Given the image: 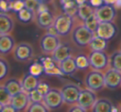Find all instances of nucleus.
Instances as JSON below:
<instances>
[{"instance_id": "nucleus-1", "label": "nucleus", "mask_w": 121, "mask_h": 112, "mask_svg": "<svg viewBox=\"0 0 121 112\" xmlns=\"http://www.w3.org/2000/svg\"><path fill=\"white\" fill-rule=\"evenodd\" d=\"M95 36V32L91 31L85 25H79L72 31V40L78 47H84L89 45Z\"/></svg>"}, {"instance_id": "nucleus-2", "label": "nucleus", "mask_w": 121, "mask_h": 112, "mask_svg": "<svg viewBox=\"0 0 121 112\" xmlns=\"http://www.w3.org/2000/svg\"><path fill=\"white\" fill-rule=\"evenodd\" d=\"M74 18L72 16L63 13L54 19L53 26L58 36H66L72 30Z\"/></svg>"}, {"instance_id": "nucleus-3", "label": "nucleus", "mask_w": 121, "mask_h": 112, "mask_svg": "<svg viewBox=\"0 0 121 112\" xmlns=\"http://www.w3.org/2000/svg\"><path fill=\"white\" fill-rule=\"evenodd\" d=\"M86 87L93 91H99L104 86V75L101 71L92 70L86 75L85 79Z\"/></svg>"}, {"instance_id": "nucleus-4", "label": "nucleus", "mask_w": 121, "mask_h": 112, "mask_svg": "<svg viewBox=\"0 0 121 112\" xmlns=\"http://www.w3.org/2000/svg\"><path fill=\"white\" fill-rule=\"evenodd\" d=\"M88 57L90 67L93 70L102 71L109 66V57L104 51H92Z\"/></svg>"}, {"instance_id": "nucleus-5", "label": "nucleus", "mask_w": 121, "mask_h": 112, "mask_svg": "<svg viewBox=\"0 0 121 112\" xmlns=\"http://www.w3.org/2000/svg\"><path fill=\"white\" fill-rule=\"evenodd\" d=\"M43 102L49 110H56L63 104V98L60 90L57 88H51L43 96Z\"/></svg>"}, {"instance_id": "nucleus-6", "label": "nucleus", "mask_w": 121, "mask_h": 112, "mask_svg": "<svg viewBox=\"0 0 121 112\" xmlns=\"http://www.w3.org/2000/svg\"><path fill=\"white\" fill-rule=\"evenodd\" d=\"M95 15L99 22H113L116 17V8L112 4H104L95 9Z\"/></svg>"}, {"instance_id": "nucleus-7", "label": "nucleus", "mask_w": 121, "mask_h": 112, "mask_svg": "<svg viewBox=\"0 0 121 112\" xmlns=\"http://www.w3.org/2000/svg\"><path fill=\"white\" fill-rule=\"evenodd\" d=\"M60 44L58 35L47 32L42 37L40 47L42 51L46 54H52Z\"/></svg>"}, {"instance_id": "nucleus-8", "label": "nucleus", "mask_w": 121, "mask_h": 112, "mask_svg": "<svg viewBox=\"0 0 121 112\" xmlns=\"http://www.w3.org/2000/svg\"><path fill=\"white\" fill-rule=\"evenodd\" d=\"M63 101L69 105L77 103L81 88L76 84H66L60 90Z\"/></svg>"}, {"instance_id": "nucleus-9", "label": "nucleus", "mask_w": 121, "mask_h": 112, "mask_svg": "<svg viewBox=\"0 0 121 112\" xmlns=\"http://www.w3.org/2000/svg\"><path fill=\"white\" fill-rule=\"evenodd\" d=\"M117 32H118V28L114 22H99L95 34L96 36H99V37L109 41L110 39H112L113 37H115Z\"/></svg>"}, {"instance_id": "nucleus-10", "label": "nucleus", "mask_w": 121, "mask_h": 112, "mask_svg": "<svg viewBox=\"0 0 121 112\" xmlns=\"http://www.w3.org/2000/svg\"><path fill=\"white\" fill-rule=\"evenodd\" d=\"M13 56L18 62H27L33 56V48L27 42H20L14 47Z\"/></svg>"}, {"instance_id": "nucleus-11", "label": "nucleus", "mask_w": 121, "mask_h": 112, "mask_svg": "<svg viewBox=\"0 0 121 112\" xmlns=\"http://www.w3.org/2000/svg\"><path fill=\"white\" fill-rule=\"evenodd\" d=\"M97 100V96L95 91L90 89H83L81 90L79 97L77 100V104L82 106L86 110H91Z\"/></svg>"}, {"instance_id": "nucleus-12", "label": "nucleus", "mask_w": 121, "mask_h": 112, "mask_svg": "<svg viewBox=\"0 0 121 112\" xmlns=\"http://www.w3.org/2000/svg\"><path fill=\"white\" fill-rule=\"evenodd\" d=\"M104 75V84L107 88L115 90L121 85V71L109 68Z\"/></svg>"}, {"instance_id": "nucleus-13", "label": "nucleus", "mask_w": 121, "mask_h": 112, "mask_svg": "<svg viewBox=\"0 0 121 112\" xmlns=\"http://www.w3.org/2000/svg\"><path fill=\"white\" fill-rule=\"evenodd\" d=\"M43 66L44 72L49 76H62L63 73L60 70L59 64L53 60L52 57H42L40 60Z\"/></svg>"}, {"instance_id": "nucleus-14", "label": "nucleus", "mask_w": 121, "mask_h": 112, "mask_svg": "<svg viewBox=\"0 0 121 112\" xmlns=\"http://www.w3.org/2000/svg\"><path fill=\"white\" fill-rule=\"evenodd\" d=\"M29 101L30 100H29L28 94L22 90L11 97L10 104L15 109L16 111H22L27 108V105H29Z\"/></svg>"}, {"instance_id": "nucleus-15", "label": "nucleus", "mask_w": 121, "mask_h": 112, "mask_svg": "<svg viewBox=\"0 0 121 112\" xmlns=\"http://www.w3.org/2000/svg\"><path fill=\"white\" fill-rule=\"evenodd\" d=\"M54 16L49 9L37 13L36 22L39 27L44 29H47L50 26H52L54 22Z\"/></svg>"}, {"instance_id": "nucleus-16", "label": "nucleus", "mask_w": 121, "mask_h": 112, "mask_svg": "<svg viewBox=\"0 0 121 112\" xmlns=\"http://www.w3.org/2000/svg\"><path fill=\"white\" fill-rule=\"evenodd\" d=\"M15 47V41L9 34L0 35V54L7 55Z\"/></svg>"}, {"instance_id": "nucleus-17", "label": "nucleus", "mask_w": 121, "mask_h": 112, "mask_svg": "<svg viewBox=\"0 0 121 112\" xmlns=\"http://www.w3.org/2000/svg\"><path fill=\"white\" fill-rule=\"evenodd\" d=\"M52 57L57 63H60L63 60L71 56V48L66 44H60L55 51L52 52Z\"/></svg>"}, {"instance_id": "nucleus-18", "label": "nucleus", "mask_w": 121, "mask_h": 112, "mask_svg": "<svg viewBox=\"0 0 121 112\" xmlns=\"http://www.w3.org/2000/svg\"><path fill=\"white\" fill-rule=\"evenodd\" d=\"M39 81H40V80H39L38 76H35L30 74L29 72L26 73L22 77V81H21L22 90L28 93L31 90L37 88V85H38Z\"/></svg>"}, {"instance_id": "nucleus-19", "label": "nucleus", "mask_w": 121, "mask_h": 112, "mask_svg": "<svg viewBox=\"0 0 121 112\" xmlns=\"http://www.w3.org/2000/svg\"><path fill=\"white\" fill-rule=\"evenodd\" d=\"M13 27L14 22L12 18L6 13H0V35L9 34Z\"/></svg>"}, {"instance_id": "nucleus-20", "label": "nucleus", "mask_w": 121, "mask_h": 112, "mask_svg": "<svg viewBox=\"0 0 121 112\" xmlns=\"http://www.w3.org/2000/svg\"><path fill=\"white\" fill-rule=\"evenodd\" d=\"M91 110L94 112H111L114 111L115 109L114 105L109 99L100 98L96 100Z\"/></svg>"}, {"instance_id": "nucleus-21", "label": "nucleus", "mask_w": 121, "mask_h": 112, "mask_svg": "<svg viewBox=\"0 0 121 112\" xmlns=\"http://www.w3.org/2000/svg\"><path fill=\"white\" fill-rule=\"evenodd\" d=\"M58 64L63 75L66 76L72 75L73 73H75V72L77 69L76 62H75V58H73L71 56L67 57L66 59H65V60H63L62 62H60Z\"/></svg>"}, {"instance_id": "nucleus-22", "label": "nucleus", "mask_w": 121, "mask_h": 112, "mask_svg": "<svg viewBox=\"0 0 121 112\" xmlns=\"http://www.w3.org/2000/svg\"><path fill=\"white\" fill-rule=\"evenodd\" d=\"M4 87L6 90L9 91L11 96L16 95V94L19 93L20 91L22 90V83L21 81L17 78H10L5 82L4 84Z\"/></svg>"}, {"instance_id": "nucleus-23", "label": "nucleus", "mask_w": 121, "mask_h": 112, "mask_svg": "<svg viewBox=\"0 0 121 112\" xmlns=\"http://www.w3.org/2000/svg\"><path fill=\"white\" fill-rule=\"evenodd\" d=\"M95 13V8H93L89 3H85V4L78 5L77 9V16L82 21H85L89 17Z\"/></svg>"}, {"instance_id": "nucleus-24", "label": "nucleus", "mask_w": 121, "mask_h": 112, "mask_svg": "<svg viewBox=\"0 0 121 112\" xmlns=\"http://www.w3.org/2000/svg\"><path fill=\"white\" fill-rule=\"evenodd\" d=\"M108 41L99 36L95 35L89 43L91 51H104L107 48Z\"/></svg>"}, {"instance_id": "nucleus-25", "label": "nucleus", "mask_w": 121, "mask_h": 112, "mask_svg": "<svg viewBox=\"0 0 121 112\" xmlns=\"http://www.w3.org/2000/svg\"><path fill=\"white\" fill-rule=\"evenodd\" d=\"M109 65L110 68L121 71V52L115 51L112 53L109 59Z\"/></svg>"}, {"instance_id": "nucleus-26", "label": "nucleus", "mask_w": 121, "mask_h": 112, "mask_svg": "<svg viewBox=\"0 0 121 112\" xmlns=\"http://www.w3.org/2000/svg\"><path fill=\"white\" fill-rule=\"evenodd\" d=\"M17 14L18 19L23 23H28V22H32V19L34 18V12L27 8L22 9V10L17 12Z\"/></svg>"}, {"instance_id": "nucleus-27", "label": "nucleus", "mask_w": 121, "mask_h": 112, "mask_svg": "<svg viewBox=\"0 0 121 112\" xmlns=\"http://www.w3.org/2000/svg\"><path fill=\"white\" fill-rule=\"evenodd\" d=\"M62 9L64 13L74 17L77 13L78 4H76V2L75 0H71V1L66 2L64 4H62Z\"/></svg>"}, {"instance_id": "nucleus-28", "label": "nucleus", "mask_w": 121, "mask_h": 112, "mask_svg": "<svg viewBox=\"0 0 121 112\" xmlns=\"http://www.w3.org/2000/svg\"><path fill=\"white\" fill-rule=\"evenodd\" d=\"M75 62H76L77 69H80V70H85V69H87L90 67L89 57H86L84 54L78 55L75 58Z\"/></svg>"}, {"instance_id": "nucleus-29", "label": "nucleus", "mask_w": 121, "mask_h": 112, "mask_svg": "<svg viewBox=\"0 0 121 112\" xmlns=\"http://www.w3.org/2000/svg\"><path fill=\"white\" fill-rule=\"evenodd\" d=\"M27 110L30 112H47L49 110V109L43 101H38L31 102V104L28 105Z\"/></svg>"}, {"instance_id": "nucleus-30", "label": "nucleus", "mask_w": 121, "mask_h": 112, "mask_svg": "<svg viewBox=\"0 0 121 112\" xmlns=\"http://www.w3.org/2000/svg\"><path fill=\"white\" fill-rule=\"evenodd\" d=\"M99 23V22L97 19V18H96V16L95 15V13L84 21V25L86 26L87 28H89L91 31H92L93 32H95Z\"/></svg>"}, {"instance_id": "nucleus-31", "label": "nucleus", "mask_w": 121, "mask_h": 112, "mask_svg": "<svg viewBox=\"0 0 121 112\" xmlns=\"http://www.w3.org/2000/svg\"><path fill=\"white\" fill-rule=\"evenodd\" d=\"M28 72L32 75L35 76H40L42 73L44 72V69H43V66L42 64L38 62H36L34 63H32V65L29 67Z\"/></svg>"}, {"instance_id": "nucleus-32", "label": "nucleus", "mask_w": 121, "mask_h": 112, "mask_svg": "<svg viewBox=\"0 0 121 112\" xmlns=\"http://www.w3.org/2000/svg\"><path fill=\"white\" fill-rule=\"evenodd\" d=\"M9 72V65L6 60L0 57V81L6 78Z\"/></svg>"}, {"instance_id": "nucleus-33", "label": "nucleus", "mask_w": 121, "mask_h": 112, "mask_svg": "<svg viewBox=\"0 0 121 112\" xmlns=\"http://www.w3.org/2000/svg\"><path fill=\"white\" fill-rule=\"evenodd\" d=\"M11 97L12 96L9 93V91L6 90L4 85L0 86V103H2L3 105L10 103Z\"/></svg>"}, {"instance_id": "nucleus-34", "label": "nucleus", "mask_w": 121, "mask_h": 112, "mask_svg": "<svg viewBox=\"0 0 121 112\" xmlns=\"http://www.w3.org/2000/svg\"><path fill=\"white\" fill-rule=\"evenodd\" d=\"M27 94H28L29 100H30L31 102L43 101V96H42L36 89L31 90V91L28 92Z\"/></svg>"}, {"instance_id": "nucleus-35", "label": "nucleus", "mask_w": 121, "mask_h": 112, "mask_svg": "<svg viewBox=\"0 0 121 112\" xmlns=\"http://www.w3.org/2000/svg\"><path fill=\"white\" fill-rule=\"evenodd\" d=\"M24 8H25L24 0H13V1H11V10L14 11L15 13L19 12Z\"/></svg>"}, {"instance_id": "nucleus-36", "label": "nucleus", "mask_w": 121, "mask_h": 112, "mask_svg": "<svg viewBox=\"0 0 121 112\" xmlns=\"http://www.w3.org/2000/svg\"><path fill=\"white\" fill-rule=\"evenodd\" d=\"M50 89H51V87L48 83H47V82H45V81H39L38 85H37L36 90H37L42 96H44V95L48 92V90H50Z\"/></svg>"}, {"instance_id": "nucleus-37", "label": "nucleus", "mask_w": 121, "mask_h": 112, "mask_svg": "<svg viewBox=\"0 0 121 112\" xmlns=\"http://www.w3.org/2000/svg\"><path fill=\"white\" fill-rule=\"evenodd\" d=\"M24 4H25V8L35 13L37 12L40 3L38 2V0H24Z\"/></svg>"}, {"instance_id": "nucleus-38", "label": "nucleus", "mask_w": 121, "mask_h": 112, "mask_svg": "<svg viewBox=\"0 0 121 112\" xmlns=\"http://www.w3.org/2000/svg\"><path fill=\"white\" fill-rule=\"evenodd\" d=\"M11 10V1L0 0V13H8Z\"/></svg>"}, {"instance_id": "nucleus-39", "label": "nucleus", "mask_w": 121, "mask_h": 112, "mask_svg": "<svg viewBox=\"0 0 121 112\" xmlns=\"http://www.w3.org/2000/svg\"><path fill=\"white\" fill-rule=\"evenodd\" d=\"M70 112H85L86 111L82 106L79 105V104H76V105H71V107L69 109Z\"/></svg>"}, {"instance_id": "nucleus-40", "label": "nucleus", "mask_w": 121, "mask_h": 112, "mask_svg": "<svg viewBox=\"0 0 121 112\" xmlns=\"http://www.w3.org/2000/svg\"><path fill=\"white\" fill-rule=\"evenodd\" d=\"M89 4H91L93 8L95 9V8H98L102 5V4H104V2H103V0H90Z\"/></svg>"}, {"instance_id": "nucleus-41", "label": "nucleus", "mask_w": 121, "mask_h": 112, "mask_svg": "<svg viewBox=\"0 0 121 112\" xmlns=\"http://www.w3.org/2000/svg\"><path fill=\"white\" fill-rule=\"evenodd\" d=\"M7 111L8 112H10V111L13 112V111H16V110L10 103H8V104L4 105V106H3V110H2V112H7Z\"/></svg>"}, {"instance_id": "nucleus-42", "label": "nucleus", "mask_w": 121, "mask_h": 112, "mask_svg": "<svg viewBox=\"0 0 121 112\" xmlns=\"http://www.w3.org/2000/svg\"><path fill=\"white\" fill-rule=\"evenodd\" d=\"M116 1H117V0H103V2H104V4H112V5H114V4H115Z\"/></svg>"}, {"instance_id": "nucleus-43", "label": "nucleus", "mask_w": 121, "mask_h": 112, "mask_svg": "<svg viewBox=\"0 0 121 112\" xmlns=\"http://www.w3.org/2000/svg\"><path fill=\"white\" fill-rule=\"evenodd\" d=\"M114 6L115 8H117V9L121 8V0H117V1L115 2V4H114Z\"/></svg>"}, {"instance_id": "nucleus-44", "label": "nucleus", "mask_w": 121, "mask_h": 112, "mask_svg": "<svg viewBox=\"0 0 121 112\" xmlns=\"http://www.w3.org/2000/svg\"><path fill=\"white\" fill-rule=\"evenodd\" d=\"M76 2V4H78V5H80V4H85V3L87 2V0H75Z\"/></svg>"}, {"instance_id": "nucleus-45", "label": "nucleus", "mask_w": 121, "mask_h": 112, "mask_svg": "<svg viewBox=\"0 0 121 112\" xmlns=\"http://www.w3.org/2000/svg\"><path fill=\"white\" fill-rule=\"evenodd\" d=\"M50 0H38V2L40 3V4H46V3L49 2Z\"/></svg>"}, {"instance_id": "nucleus-46", "label": "nucleus", "mask_w": 121, "mask_h": 112, "mask_svg": "<svg viewBox=\"0 0 121 112\" xmlns=\"http://www.w3.org/2000/svg\"><path fill=\"white\" fill-rule=\"evenodd\" d=\"M69 1H71V0H60V4L62 5V4H64L65 3L69 2Z\"/></svg>"}, {"instance_id": "nucleus-47", "label": "nucleus", "mask_w": 121, "mask_h": 112, "mask_svg": "<svg viewBox=\"0 0 121 112\" xmlns=\"http://www.w3.org/2000/svg\"><path fill=\"white\" fill-rule=\"evenodd\" d=\"M3 106H4V105H3L2 103H0V112H2V110H3Z\"/></svg>"}, {"instance_id": "nucleus-48", "label": "nucleus", "mask_w": 121, "mask_h": 112, "mask_svg": "<svg viewBox=\"0 0 121 112\" xmlns=\"http://www.w3.org/2000/svg\"><path fill=\"white\" fill-rule=\"evenodd\" d=\"M119 51L121 52V44H120V47H119Z\"/></svg>"}, {"instance_id": "nucleus-49", "label": "nucleus", "mask_w": 121, "mask_h": 112, "mask_svg": "<svg viewBox=\"0 0 121 112\" xmlns=\"http://www.w3.org/2000/svg\"><path fill=\"white\" fill-rule=\"evenodd\" d=\"M8 1H13V0H8Z\"/></svg>"}, {"instance_id": "nucleus-50", "label": "nucleus", "mask_w": 121, "mask_h": 112, "mask_svg": "<svg viewBox=\"0 0 121 112\" xmlns=\"http://www.w3.org/2000/svg\"><path fill=\"white\" fill-rule=\"evenodd\" d=\"M120 110H121V104H120Z\"/></svg>"}]
</instances>
